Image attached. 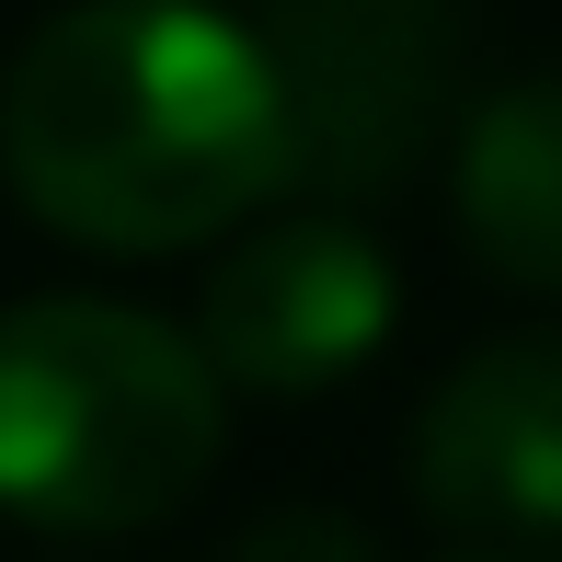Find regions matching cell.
<instances>
[{"label": "cell", "instance_id": "cell-4", "mask_svg": "<svg viewBox=\"0 0 562 562\" xmlns=\"http://www.w3.org/2000/svg\"><path fill=\"white\" fill-rule=\"evenodd\" d=\"M379 334H391V252L345 207L241 229L195 311V356L218 368V391H265V402L334 391L345 368L379 356Z\"/></svg>", "mask_w": 562, "mask_h": 562}, {"label": "cell", "instance_id": "cell-7", "mask_svg": "<svg viewBox=\"0 0 562 562\" xmlns=\"http://www.w3.org/2000/svg\"><path fill=\"white\" fill-rule=\"evenodd\" d=\"M229 562H379V540L345 517V505H276V517H252Z\"/></svg>", "mask_w": 562, "mask_h": 562}, {"label": "cell", "instance_id": "cell-1", "mask_svg": "<svg viewBox=\"0 0 562 562\" xmlns=\"http://www.w3.org/2000/svg\"><path fill=\"white\" fill-rule=\"evenodd\" d=\"M0 172L69 241L184 252L276 207L299 149L252 23L207 0H69L0 69Z\"/></svg>", "mask_w": 562, "mask_h": 562}, {"label": "cell", "instance_id": "cell-8", "mask_svg": "<svg viewBox=\"0 0 562 562\" xmlns=\"http://www.w3.org/2000/svg\"><path fill=\"white\" fill-rule=\"evenodd\" d=\"M471 562H551V551H471Z\"/></svg>", "mask_w": 562, "mask_h": 562}, {"label": "cell", "instance_id": "cell-6", "mask_svg": "<svg viewBox=\"0 0 562 562\" xmlns=\"http://www.w3.org/2000/svg\"><path fill=\"white\" fill-rule=\"evenodd\" d=\"M459 241L517 288H562V81L459 104Z\"/></svg>", "mask_w": 562, "mask_h": 562}, {"label": "cell", "instance_id": "cell-3", "mask_svg": "<svg viewBox=\"0 0 562 562\" xmlns=\"http://www.w3.org/2000/svg\"><path fill=\"white\" fill-rule=\"evenodd\" d=\"M265 58L288 92V149L322 195H379L459 115V35L437 0H276Z\"/></svg>", "mask_w": 562, "mask_h": 562}, {"label": "cell", "instance_id": "cell-5", "mask_svg": "<svg viewBox=\"0 0 562 562\" xmlns=\"http://www.w3.org/2000/svg\"><path fill=\"white\" fill-rule=\"evenodd\" d=\"M414 494L448 528H562V334H505L425 391Z\"/></svg>", "mask_w": 562, "mask_h": 562}, {"label": "cell", "instance_id": "cell-2", "mask_svg": "<svg viewBox=\"0 0 562 562\" xmlns=\"http://www.w3.org/2000/svg\"><path fill=\"white\" fill-rule=\"evenodd\" d=\"M218 448L229 391L195 334L81 288L0 311V517L149 528L195 505Z\"/></svg>", "mask_w": 562, "mask_h": 562}]
</instances>
